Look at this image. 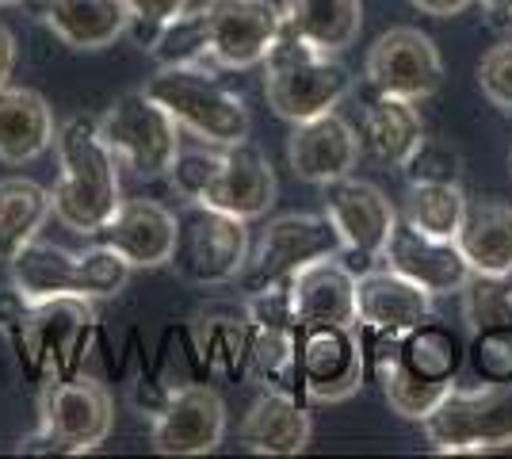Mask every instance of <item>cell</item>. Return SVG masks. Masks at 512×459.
Returning <instances> with one entry per match:
<instances>
[{"mask_svg":"<svg viewBox=\"0 0 512 459\" xmlns=\"http://www.w3.org/2000/svg\"><path fill=\"white\" fill-rule=\"evenodd\" d=\"M432 452L474 456L512 448V379H482L478 387H451L421 421Z\"/></svg>","mask_w":512,"mask_h":459,"instance_id":"8992f818","label":"cell"},{"mask_svg":"<svg viewBox=\"0 0 512 459\" xmlns=\"http://www.w3.org/2000/svg\"><path fill=\"white\" fill-rule=\"evenodd\" d=\"M27 310H31V299L23 295L20 287H0V333L16 337L27 322Z\"/></svg>","mask_w":512,"mask_h":459,"instance_id":"74e56055","label":"cell"},{"mask_svg":"<svg viewBox=\"0 0 512 459\" xmlns=\"http://www.w3.org/2000/svg\"><path fill=\"white\" fill-rule=\"evenodd\" d=\"M39 425L65 448V456L96 452L115 425V406L104 383L73 375L62 383H50L39 402Z\"/></svg>","mask_w":512,"mask_h":459,"instance_id":"4fadbf2b","label":"cell"},{"mask_svg":"<svg viewBox=\"0 0 512 459\" xmlns=\"http://www.w3.org/2000/svg\"><path fill=\"white\" fill-rule=\"evenodd\" d=\"M50 215H54L50 188L35 184V180H23V176L0 180V261H16V253H23L39 238V230Z\"/></svg>","mask_w":512,"mask_h":459,"instance_id":"83f0119b","label":"cell"},{"mask_svg":"<svg viewBox=\"0 0 512 459\" xmlns=\"http://www.w3.org/2000/svg\"><path fill=\"white\" fill-rule=\"evenodd\" d=\"M184 8H188V0H127V12H130L127 35L150 54L157 35L165 31V23L176 20Z\"/></svg>","mask_w":512,"mask_h":459,"instance_id":"836d02e7","label":"cell"},{"mask_svg":"<svg viewBox=\"0 0 512 459\" xmlns=\"http://www.w3.org/2000/svg\"><path fill=\"white\" fill-rule=\"evenodd\" d=\"M12 69H16V35L0 23V85H8Z\"/></svg>","mask_w":512,"mask_h":459,"instance_id":"60d3db41","label":"cell"},{"mask_svg":"<svg viewBox=\"0 0 512 459\" xmlns=\"http://www.w3.org/2000/svg\"><path fill=\"white\" fill-rule=\"evenodd\" d=\"M249 368L264 387L295 391L299 383V329L249 326Z\"/></svg>","mask_w":512,"mask_h":459,"instance_id":"f546056e","label":"cell"},{"mask_svg":"<svg viewBox=\"0 0 512 459\" xmlns=\"http://www.w3.org/2000/svg\"><path fill=\"white\" fill-rule=\"evenodd\" d=\"M352 92V73L341 54H325L295 35L287 23L264 58V96L268 108L287 123H302L325 111H337Z\"/></svg>","mask_w":512,"mask_h":459,"instance_id":"3957f363","label":"cell"},{"mask_svg":"<svg viewBox=\"0 0 512 459\" xmlns=\"http://www.w3.org/2000/svg\"><path fill=\"white\" fill-rule=\"evenodd\" d=\"M218 165H222V153H207V150H180L176 153V161H172V188L180 192L184 199H199L207 192V184L214 180L218 173Z\"/></svg>","mask_w":512,"mask_h":459,"instance_id":"8d00e7d4","label":"cell"},{"mask_svg":"<svg viewBox=\"0 0 512 459\" xmlns=\"http://www.w3.org/2000/svg\"><path fill=\"white\" fill-rule=\"evenodd\" d=\"M360 150L363 142L356 127L348 119H341L337 111L302 119V123H295L291 138H287L291 173L306 180V184H329V180L348 176L360 161Z\"/></svg>","mask_w":512,"mask_h":459,"instance_id":"d6986e66","label":"cell"},{"mask_svg":"<svg viewBox=\"0 0 512 459\" xmlns=\"http://www.w3.org/2000/svg\"><path fill=\"white\" fill-rule=\"evenodd\" d=\"M470 368L478 372V379H512V329L474 333Z\"/></svg>","mask_w":512,"mask_h":459,"instance_id":"d590c367","label":"cell"},{"mask_svg":"<svg viewBox=\"0 0 512 459\" xmlns=\"http://www.w3.org/2000/svg\"><path fill=\"white\" fill-rule=\"evenodd\" d=\"M54 111L35 88L0 85V161L27 165L54 146Z\"/></svg>","mask_w":512,"mask_h":459,"instance_id":"603a6c76","label":"cell"},{"mask_svg":"<svg viewBox=\"0 0 512 459\" xmlns=\"http://www.w3.org/2000/svg\"><path fill=\"white\" fill-rule=\"evenodd\" d=\"M249 253L253 249H249L245 219L214 211L207 203H192V211L180 219V241L172 261L184 280L199 287H218L241 280Z\"/></svg>","mask_w":512,"mask_h":459,"instance_id":"ba28073f","label":"cell"},{"mask_svg":"<svg viewBox=\"0 0 512 459\" xmlns=\"http://www.w3.org/2000/svg\"><path fill=\"white\" fill-rule=\"evenodd\" d=\"M478 88L497 111L512 115V39L486 50L478 62Z\"/></svg>","mask_w":512,"mask_h":459,"instance_id":"e575fe53","label":"cell"},{"mask_svg":"<svg viewBox=\"0 0 512 459\" xmlns=\"http://www.w3.org/2000/svg\"><path fill=\"white\" fill-rule=\"evenodd\" d=\"M512 276H482L474 272L463 284V318L470 333L486 329H512Z\"/></svg>","mask_w":512,"mask_h":459,"instance_id":"1f68e13d","label":"cell"},{"mask_svg":"<svg viewBox=\"0 0 512 459\" xmlns=\"http://www.w3.org/2000/svg\"><path fill=\"white\" fill-rule=\"evenodd\" d=\"M509 173H512V153H509Z\"/></svg>","mask_w":512,"mask_h":459,"instance_id":"ee69618b","label":"cell"},{"mask_svg":"<svg viewBox=\"0 0 512 459\" xmlns=\"http://www.w3.org/2000/svg\"><path fill=\"white\" fill-rule=\"evenodd\" d=\"M398 360L409 372L432 383H455V372L463 364V349L455 341V333L444 329L440 322L425 318L421 326H413L406 337H398Z\"/></svg>","mask_w":512,"mask_h":459,"instance_id":"f1b7e54d","label":"cell"},{"mask_svg":"<svg viewBox=\"0 0 512 459\" xmlns=\"http://www.w3.org/2000/svg\"><path fill=\"white\" fill-rule=\"evenodd\" d=\"M509 31H512V27H509Z\"/></svg>","mask_w":512,"mask_h":459,"instance_id":"f6af8a7d","label":"cell"},{"mask_svg":"<svg viewBox=\"0 0 512 459\" xmlns=\"http://www.w3.org/2000/svg\"><path fill=\"white\" fill-rule=\"evenodd\" d=\"M54 150L62 165V180L54 184V219L65 230L92 238L115 211H119V157L104 142L100 123L88 115H69L58 134Z\"/></svg>","mask_w":512,"mask_h":459,"instance_id":"7a4b0ae2","label":"cell"},{"mask_svg":"<svg viewBox=\"0 0 512 459\" xmlns=\"http://www.w3.org/2000/svg\"><path fill=\"white\" fill-rule=\"evenodd\" d=\"M96 123L115 157L146 180L169 173L180 153V123L146 88H130L123 96H115Z\"/></svg>","mask_w":512,"mask_h":459,"instance_id":"52a82bcc","label":"cell"},{"mask_svg":"<svg viewBox=\"0 0 512 459\" xmlns=\"http://www.w3.org/2000/svg\"><path fill=\"white\" fill-rule=\"evenodd\" d=\"M172 387L165 383H157V379H138L134 387H130V402H134V410L142 417H157L165 410V402H169Z\"/></svg>","mask_w":512,"mask_h":459,"instance_id":"f35d334b","label":"cell"},{"mask_svg":"<svg viewBox=\"0 0 512 459\" xmlns=\"http://www.w3.org/2000/svg\"><path fill=\"white\" fill-rule=\"evenodd\" d=\"M367 345L356 326L299 329V387L310 402H344L363 387Z\"/></svg>","mask_w":512,"mask_h":459,"instance_id":"8fae6325","label":"cell"},{"mask_svg":"<svg viewBox=\"0 0 512 459\" xmlns=\"http://www.w3.org/2000/svg\"><path fill=\"white\" fill-rule=\"evenodd\" d=\"M417 12H425V16H436V20H448V16H459V12H467L474 0H409Z\"/></svg>","mask_w":512,"mask_h":459,"instance_id":"ab89813d","label":"cell"},{"mask_svg":"<svg viewBox=\"0 0 512 459\" xmlns=\"http://www.w3.org/2000/svg\"><path fill=\"white\" fill-rule=\"evenodd\" d=\"M146 92L180 123V131L211 146H234L249 138V108L245 100L218 81L214 69L203 66H161L146 81Z\"/></svg>","mask_w":512,"mask_h":459,"instance_id":"5b68a950","label":"cell"},{"mask_svg":"<svg viewBox=\"0 0 512 459\" xmlns=\"http://www.w3.org/2000/svg\"><path fill=\"white\" fill-rule=\"evenodd\" d=\"M383 264L409 276L413 284H421L436 299V295H459L463 284L474 276L470 261L463 257L459 241L448 238H432L421 234L413 222L398 219L390 238L383 245Z\"/></svg>","mask_w":512,"mask_h":459,"instance_id":"2e32d148","label":"cell"},{"mask_svg":"<svg viewBox=\"0 0 512 459\" xmlns=\"http://www.w3.org/2000/svg\"><path fill=\"white\" fill-rule=\"evenodd\" d=\"M459 249L482 276H512V207L497 199L467 203V219L459 226Z\"/></svg>","mask_w":512,"mask_h":459,"instance_id":"484cf974","label":"cell"},{"mask_svg":"<svg viewBox=\"0 0 512 459\" xmlns=\"http://www.w3.org/2000/svg\"><path fill=\"white\" fill-rule=\"evenodd\" d=\"M12 284L20 287L31 303L58 299V295H81V299H111L130 284V268L115 249L92 245L85 253H69L62 245L31 241L23 253H16Z\"/></svg>","mask_w":512,"mask_h":459,"instance_id":"277c9868","label":"cell"},{"mask_svg":"<svg viewBox=\"0 0 512 459\" xmlns=\"http://www.w3.org/2000/svg\"><path fill=\"white\" fill-rule=\"evenodd\" d=\"M341 234L325 215H279L268 222L249 264L241 272L245 291H260L272 284H291L306 264L341 257Z\"/></svg>","mask_w":512,"mask_h":459,"instance_id":"9c48e42d","label":"cell"},{"mask_svg":"<svg viewBox=\"0 0 512 459\" xmlns=\"http://www.w3.org/2000/svg\"><path fill=\"white\" fill-rule=\"evenodd\" d=\"M356 310H360V329L367 333L406 337L413 326L432 318V295L402 272L371 264L356 276Z\"/></svg>","mask_w":512,"mask_h":459,"instance_id":"ffe728a7","label":"cell"},{"mask_svg":"<svg viewBox=\"0 0 512 459\" xmlns=\"http://www.w3.org/2000/svg\"><path fill=\"white\" fill-rule=\"evenodd\" d=\"M321 207H325V219L341 234V261L356 276L367 272L375 261H383V245L398 222V211L375 184L356 180L352 173L329 180L321 184Z\"/></svg>","mask_w":512,"mask_h":459,"instance_id":"30bf717a","label":"cell"},{"mask_svg":"<svg viewBox=\"0 0 512 459\" xmlns=\"http://www.w3.org/2000/svg\"><path fill=\"white\" fill-rule=\"evenodd\" d=\"M463 219H467V196L459 184H409L406 222H413L421 234L455 241Z\"/></svg>","mask_w":512,"mask_h":459,"instance_id":"4dcf8cb0","label":"cell"},{"mask_svg":"<svg viewBox=\"0 0 512 459\" xmlns=\"http://www.w3.org/2000/svg\"><path fill=\"white\" fill-rule=\"evenodd\" d=\"M92 241L115 249L130 268H161L176 253L180 219L157 199H123L119 211L92 234Z\"/></svg>","mask_w":512,"mask_h":459,"instance_id":"ac0fdd59","label":"cell"},{"mask_svg":"<svg viewBox=\"0 0 512 459\" xmlns=\"http://www.w3.org/2000/svg\"><path fill=\"white\" fill-rule=\"evenodd\" d=\"M226 437V402L214 387H176L165 410L153 417L150 444L161 456H207Z\"/></svg>","mask_w":512,"mask_h":459,"instance_id":"9a60e30c","label":"cell"},{"mask_svg":"<svg viewBox=\"0 0 512 459\" xmlns=\"http://www.w3.org/2000/svg\"><path fill=\"white\" fill-rule=\"evenodd\" d=\"M367 85L383 96H402L421 104L444 85V58L436 43L417 27H390L367 50Z\"/></svg>","mask_w":512,"mask_h":459,"instance_id":"7c38bea8","label":"cell"},{"mask_svg":"<svg viewBox=\"0 0 512 459\" xmlns=\"http://www.w3.org/2000/svg\"><path fill=\"white\" fill-rule=\"evenodd\" d=\"M486 8V16L501 27H512V0H478Z\"/></svg>","mask_w":512,"mask_h":459,"instance_id":"b9f144b4","label":"cell"},{"mask_svg":"<svg viewBox=\"0 0 512 459\" xmlns=\"http://www.w3.org/2000/svg\"><path fill=\"white\" fill-rule=\"evenodd\" d=\"M96 329V310L88 306L81 295H58V299H43L31 303L27 322L12 337L20 360L35 372H58L77 364V349L88 333Z\"/></svg>","mask_w":512,"mask_h":459,"instance_id":"5bb4252c","label":"cell"},{"mask_svg":"<svg viewBox=\"0 0 512 459\" xmlns=\"http://www.w3.org/2000/svg\"><path fill=\"white\" fill-rule=\"evenodd\" d=\"M276 169L268 161V153L260 150L256 142H234L222 146V165L214 180L207 184V192L195 203H207L214 211H226L234 219H264L276 203Z\"/></svg>","mask_w":512,"mask_h":459,"instance_id":"e0dca14e","label":"cell"},{"mask_svg":"<svg viewBox=\"0 0 512 459\" xmlns=\"http://www.w3.org/2000/svg\"><path fill=\"white\" fill-rule=\"evenodd\" d=\"M295 322L306 326H360L356 310V272L341 257L306 264L291 280Z\"/></svg>","mask_w":512,"mask_h":459,"instance_id":"44dd1931","label":"cell"},{"mask_svg":"<svg viewBox=\"0 0 512 459\" xmlns=\"http://www.w3.org/2000/svg\"><path fill=\"white\" fill-rule=\"evenodd\" d=\"M283 27V8L272 0H207L184 8L153 43L157 66L253 69L268 58Z\"/></svg>","mask_w":512,"mask_h":459,"instance_id":"6da1fadb","label":"cell"},{"mask_svg":"<svg viewBox=\"0 0 512 459\" xmlns=\"http://www.w3.org/2000/svg\"><path fill=\"white\" fill-rule=\"evenodd\" d=\"M8 4H20V0H0V8H8Z\"/></svg>","mask_w":512,"mask_h":459,"instance_id":"7bdbcfd3","label":"cell"},{"mask_svg":"<svg viewBox=\"0 0 512 459\" xmlns=\"http://www.w3.org/2000/svg\"><path fill=\"white\" fill-rule=\"evenodd\" d=\"M310 433V410L295 398V391L279 387L260 394L241 421V444L256 456H299L310 444Z\"/></svg>","mask_w":512,"mask_h":459,"instance_id":"7402d4cb","label":"cell"},{"mask_svg":"<svg viewBox=\"0 0 512 459\" xmlns=\"http://www.w3.org/2000/svg\"><path fill=\"white\" fill-rule=\"evenodd\" d=\"M46 27L73 50H104L130 27L127 0H46Z\"/></svg>","mask_w":512,"mask_h":459,"instance_id":"cb8c5ba5","label":"cell"},{"mask_svg":"<svg viewBox=\"0 0 512 459\" xmlns=\"http://www.w3.org/2000/svg\"><path fill=\"white\" fill-rule=\"evenodd\" d=\"M409 184H459L463 176V157L459 150H451L448 142H436V138H425L413 157L402 165Z\"/></svg>","mask_w":512,"mask_h":459,"instance_id":"d6a6232c","label":"cell"},{"mask_svg":"<svg viewBox=\"0 0 512 459\" xmlns=\"http://www.w3.org/2000/svg\"><path fill=\"white\" fill-rule=\"evenodd\" d=\"M360 142L375 161L402 169L409 157H413V150L425 142V123H421L417 104L402 100V96H383L379 92L363 108Z\"/></svg>","mask_w":512,"mask_h":459,"instance_id":"d4e9b609","label":"cell"},{"mask_svg":"<svg viewBox=\"0 0 512 459\" xmlns=\"http://www.w3.org/2000/svg\"><path fill=\"white\" fill-rule=\"evenodd\" d=\"M283 23L325 54H344L360 39L363 0H283Z\"/></svg>","mask_w":512,"mask_h":459,"instance_id":"4316f807","label":"cell"}]
</instances>
